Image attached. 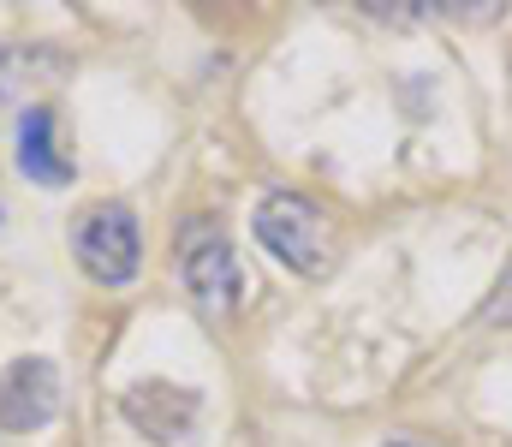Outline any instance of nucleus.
<instances>
[{"label":"nucleus","instance_id":"f257e3e1","mask_svg":"<svg viewBox=\"0 0 512 447\" xmlns=\"http://www.w3.org/2000/svg\"><path fill=\"white\" fill-rule=\"evenodd\" d=\"M251 233L256 245H268V257H280L298 275H328V263H334V227L310 197H292V191L262 197L251 215Z\"/></svg>","mask_w":512,"mask_h":447},{"label":"nucleus","instance_id":"f03ea898","mask_svg":"<svg viewBox=\"0 0 512 447\" xmlns=\"http://www.w3.org/2000/svg\"><path fill=\"white\" fill-rule=\"evenodd\" d=\"M179 275L203 310H233L245 298V275H239V257L221 221H191L179 233Z\"/></svg>","mask_w":512,"mask_h":447},{"label":"nucleus","instance_id":"7ed1b4c3","mask_svg":"<svg viewBox=\"0 0 512 447\" xmlns=\"http://www.w3.org/2000/svg\"><path fill=\"white\" fill-rule=\"evenodd\" d=\"M72 251H78V263H84L90 281H102V287H126L131 275H137V263H143L137 215H131L126 203H102V209H90V215L78 221V233H72Z\"/></svg>","mask_w":512,"mask_h":447},{"label":"nucleus","instance_id":"20e7f679","mask_svg":"<svg viewBox=\"0 0 512 447\" xmlns=\"http://www.w3.org/2000/svg\"><path fill=\"white\" fill-rule=\"evenodd\" d=\"M60 412V370L48 358H18L0 370V430L30 436Z\"/></svg>","mask_w":512,"mask_h":447},{"label":"nucleus","instance_id":"39448f33","mask_svg":"<svg viewBox=\"0 0 512 447\" xmlns=\"http://www.w3.org/2000/svg\"><path fill=\"white\" fill-rule=\"evenodd\" d=\"M120 412H126V424L137 436H149V442H179V436L197 424L203 394H191V388H179V382H137V388H126Z\"/></svg>","mask_w":512,"mask_h":447},{"label":"nucleus","instance_id":"423d86ee","mask_svg":"<svg viewBox=\"0 0 512 447\" xmlns=\"http://www.w3.org/2000/svg\"><path fill=\"white\" fill-rule=\"evenodd\" d=\"M18 167L36 185H66L72 179V161L54 149V114L48 108H24L18 114Z\"/></svg>","mask_w":512,"mask_h":447},{"label":"nucleus","instance_id":"0eeeda50","mask_svg":"<svg viewBox=\"0 0 512 447\" xmlns=\"http://www.w3.org/2000/svg\"><path fill=\"white\" fill-rule=\"evenodd\" d=\"M483 322H495V328H512V269L501 275V287L489 293V304H483Z\"/></svg>","mask_w":512,"mask_h":447},{"label":"nucleus","instance_id":"6e6552de","mask_svg":"<svg viewBox=\"0 0 512 447\" xmlns=\"http://www.w3.org/2000/svg\"><path fill=\"white\" fill-rule=\"evenodd\" d=\"M387 447H423V442H387Z\"/></svg>","mask_w":512,"mask_h":447}]
</instances>
